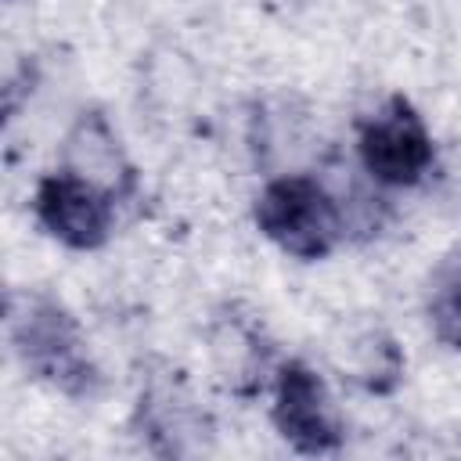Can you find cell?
Returning a JSON list of instances; mask_svg holds the SVG:
<instances>
[{
  "label": "cell",
  "instance_id": "6",
  "mask_svg": "<svg viewBox=\"0 0 461 461\" xmlns=\"http://www.w3.org/2000/svg\"><path fill=\"white\" fill-rule=\"evenodd\" d=\"M425 313L432 324V335L461 353V249L443 256L429 277Z\"/></svg>",
  "mask_w": 461,
  "mask_h": 461
},
{
  "label": "cell",
  "instance_id": "3",
  "mask_svg": "<svg viewBox=\"0 0 461 461\" xmlns=\"http://www.w3.org/2000/svg\"><path fill=\"white\" fill-rule=\"evenodd\" d=\"M357 148H360L364 169L389 187H411L432 166V137L425 130V119L400 94L389 97L360 126Z\"/></svg>",
  "mask_w": 461,
  "mask_h": 461
},
{
  "label": "cell",
  "instance_id": "5",
  "mask_svg": "<svg viewBox=\"0 0 461 461\" xmlns=\"http://www.w3.org/2000/svg\"><path fill=\"white\" fill-rule=\"evenodd\" d=\"M40 223L68 249H97L112 234V194L76 173H50L36 187Z\"/></svg>",
  "mask_w": 461,
  "mask_h": 461
},
{
  "label": "cell",
  "instance_id": "4",
  "mask_svg": "<svg viewBox=\"0 0 461 461\" xmlns=\"http://www.w3.org/2000/svg\"><path fill=\"white\" fill-rule=\"evenodd\" d=\"M270 418L285 443L303 454H335L342 447V418L339 407L317 371L303 360H288L277 371Z\"/></svg>",
  "mask_w": 461,
  "mask_h": 461
},
{
  "label": "cell",
  "instance_id": "2",
  "mask_svg": "<svg viewBox=\"0 0 461 461\" xmlns=\"http://www.w3.org/2000/svg\"><path fill=\"white\" fill-rule=\"evenodd\" d=\"M259 230L295 259H324L342 238L335 198L310 176H281L256 198Z\"/></svg>",
  "mask_w": 461,
  "mask_h": 461
},
{
  "label": "cell",
  "instance_id": "1",
  "mask_svg": "<svg viewBox=\"0 0 461 461\" xmlns=\"http://www.w3.org/2000/svg\"><path fill=\"white\" fill-rule=\"evenodd\" d=\"M11 342L36 378L50 382L68 396H94L97 371L83 349L76 321L40 292H11L7 295Z\"/></svg>",
  "mask_w": 461,
  "mask_h": 461
}]
</instances>
